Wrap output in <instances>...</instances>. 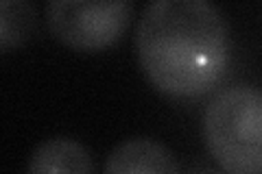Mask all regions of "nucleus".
<instances>
[{
  "label": "nucleus",
  "instance_id": "nucleus-1",
  "mask_svg": "<svg viewBox=\"0 0 262 174\" xmlns=\"http://www.w3.org/2000/svg\"><path fill=\"white\" fill-rule=\"evenodd\" d=\"M142 70L162 94L199 98L214 89L229 65V29L208 0H153L134 37Z\"/></svg>",
  "mask_w": 262,
  "mask_h": 174
},
{
  "label": "nucleus",
  "instance_id": "nucleus-5",
  "mask_svg": "<svg viewBox=\"0 0 262 174\" xmlns=\"http://www.w3.org/2000/svg\"><path fill=\"white\" fill-rule=\"evenodd\" d=\"M27 174H94L92 155L72 137L44 139L29 159Z\"/></svg>",
  "mask_w": 262,
  "mask_h": 174
},
{
  "label": "nucleus",
  "instance_id": "nucleus-7",
  "mask_svg": "<svg viewBox=\"0 0 262 174\" xmlns=\"http://www.w3.org/2000/svg\"><path fill=\"white\" fill-rule=\"evenodd\" d=\"M188 174H227V172L221 168H212V165H194Z\"/></svg>",
  "mask_w": 262,
  "mask_h": 174
},
{
  "label": "nucleus",
  "instance_id": "nucleus-3",
  "mask_svg": "<svg viewBox=\"0 0 262 174\" xmlns=\"http://www.w3.org/2000/svg\"><path fill=\"white\" fill-rule=\"evenodd\" d=\"M48 29L66 46L101 51L127 31L134 3L129 0H48L44 7Z\"/></svg>",
  "mask_w": 262,
  "mask_h": 174
},
{
  "label": "nucleus",
  "instance_id": "nucleus-2",
  "mask_svg": "<svg viewBox=\"0 0 262 174\" xmlns=\"http://www.w3.org/2000/svg\"><path fill=\"white\" fill-rule=\"evenodd\" d=\"M203 139L227 174H262V94L234 83L212 96L203 111Z\"/></svg>",
  "mask_w": 262,
  "mask_h": 174
},
{
  "label": "nucleus",
  "instance_id": "nucleus-4",
  "mask_svg": "<svg viewBox=\"0 0 262 174\" xmlns=\"http://www.w3.org/2000/svg\"><path fill=\"white\" fill-rule=\"evenodd\" d=\"M105 174H182L175 155L153 137H131L107 157Z\"/></svg>",
  "mask_w": 262,
  "mask_h": 174
},
{
  "label": "nucleus",
  "instance_id": "nucleus-6",
  "mask_svg": "<svg viewBox=\"0 0 262 174\" xmlns=\"http://www.w3.org/2000/svg\"><path fill=\"white\" fill-rule=\"evenodd\" d=\"M37 29V11L29 0H0V51L24 44Z\"/></svg>",
  "mask_w": 262,
  "mask_h": 174
}]
</instances>
